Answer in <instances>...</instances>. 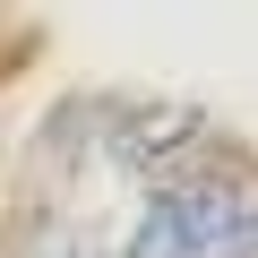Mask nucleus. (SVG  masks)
<instances>
[{"label":"nucleus","mask_w":258,"mask_h":258,"mask_svg":"<svg viewBox=\"0 0 258 258\" xmlns=\"http://www.w3.org/2000/svg\"><path fill=\"white\" fill-rule=\"evenodd\" d=\"M35 258H78V241H60V232H52V241H43Z\"/></svg>","instance_id":"f03ea898"},{"label":"nucleus","mask_w":258,"mask_h":258,"mask_svg":"<svg viewBox=\"0 0 258 258\" xmlns=\"http://www.w3.org/2000/svg\"><path fill=\"white\" fill-rule=\"evenodd\" d=\"M129 258H258V224H241V198L224 181L164 189L129 232Z\"/></svg>","instance_id":"f257e3e1"}]
</instances>
